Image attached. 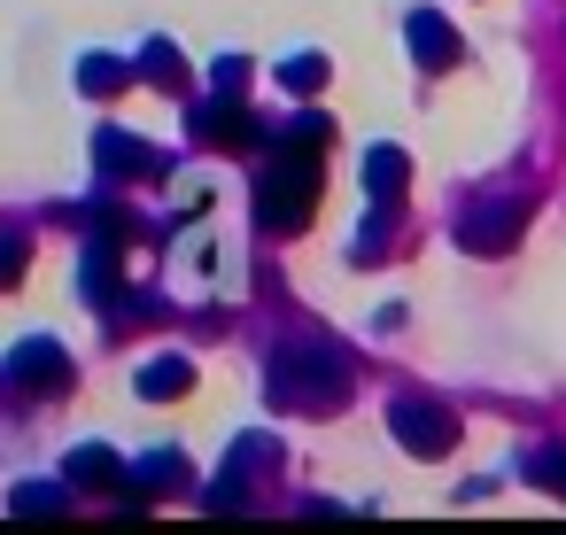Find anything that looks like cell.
<instances>
[{
	"instance_id": "obj_1",
	"label": "cell",
	"mask_w": 566,
	"mask_h": 535,
	"mask_svg": "<svg viewBox=\"0 0 566 535\" xmlns=\"http://www.w3.org/2000/svg\"><path fill=\"white\" fill-rule=\"evenodd\" d=\"M349 388V357L326 342V334H295L280 357H272V403H295V411H334Z\"/></svg>"
},
{
	"instance_id": "obj_2",
	"label": "cell",
	"mask_w": 566,
	"mask_h": 535,
	"mask_svg": "<svg viewBox=\"0 0 566 535\" xmlns=\"http://www.w3.org/2000/svg\"><path fill=\"white\" fill-rule=\"evenodd\" d=\"M311 210H318V156L303 148H280V164L256 179V225L264 233H303L311 225Z\"/></svg>"
},
{
	"instance_id": "obj_3",
	"label": "cell",
	"mask_w": 566,
	"mask_h": 535,
	"mask_svg": "<svg viewBox=\"0 0 566 535\" xmlns=\"http://www.w3.org/2000/svg\"><path fill=\"white\" fill-rule=\"evenodd\" d=\"M388 427H396V442H403L411 458H442V450L458 442V419H450L442 403H427V396H396V403H388Z\"/></svg>"
},
{
	"instance_id": "obj_4",
	"label": "cell",
	"mask_w": 566,
	"mask_h": 535,
	"mask_svg": "<svg viewBox=\"0 0 566 535\" xmlns=\"http://www.w3.org/2000/svg\"><path fill=\"white\" fill-rule=\"evenodd\" d=\"M0 380H17L24 396H63L71 388V349L63 342H17L9 365H0Z\"/></svg>"
},
{
	"instance_id": "obj_5",
	"label": "cell",
	"mask_w": 566,
	"mask_h": 535,
	"mask_svg": "<svg viewBox=\"0 0 566 535\" xmlns=\"http://www.w3.org/2000/svg\"><path fill=\"white\" fill-rule=\"evenodd\" d=\"M195 140H210V148H249V140H256V117H249L233 94L195 102Z\"/></svg>"
},
{
	"instance_id": "obj_6",
	"label": "cell",
	"mask_w": 566,
	"mask_h": 535,
	"mask_svg": "<svg viewBox=\"0 0 566 535\" xmlns=\"http://www.w3.org/2000/svg\"><path fill=\"white\" fill-rule=\"evenodd\" d=\"M94 164H102L109 179H164V171H171V156H156V148L125 140V133H102V140H94Z\"/></svg>"
},
{
	"instance_id": "obj_7",
	"label": "cell",
	"mask_w": 566,
	"mask_h": 535,
	"mask_svg": "<svg viewBox=\"0 0 566 535\" xmlns=\"http://www.w3.org/2000/svg\"><path fill=\"white\" fill-rule=\"evenodd\" d=\"M63 481H71V489H133V473H125V458H117L109 442H78L71 465H63Z\"/></svg>"
},
{
	"instance_id": "obj_8",
	"label": "cell",
	"mask_w": 566,
	"mask_h": 535,
	"mask_svg": "<svg viewBox=\"0 0 566 535\" xmlns=\"http://www.w3.org/2000/svg\"><path fill=\"white\" fill-rule=\"evenodd\" d=\"M411 55H419L427 71H450V63H458V32H450L442 17L419 9V17H411Z\"/></svg>"
},
{
	"instance_id": "obj_9",
	"label": "cell",
	"mask_w": 566,
	"mask_h": 535,
	"mask_svg": "<svg viewBox=\"0 0 566 535\" xmlns=\"http://www.w3.org/2000/svg\"><path fill=\"white\" fill-rule=\"evenodd\" d=\"M187 388H195V365H187V357H148V365H140V396H148V403H171V396H187Z\"/></svg>"
},
{
	"instance_id": "obj_10",
	"label": "cell",
	"mask_w": 566,
	"mask_h": 535,
	"mask_svg": "<svg viewBox=\"0 0 566 535\" xmlns=\"http://www.w3.org/2000/svg\"><path fill=\"white\" fill-rule=\"evenodd\" d=\"M140 78L164 86V94H187V63H179V48H171V40H148V48H140Z\"/></svg>"
},
{
	"instance_id": "obj_11",
	"label": "cell",
	"mask_w": 566,
	"mask_h": 535,
	"mask_svg": "<svg viewBox=\"0 0 566 535\" xmlns=\"http://www.w3.org/2000/svg\"><path fill=\"white\" fill-rule=\"evenodd\" d=\"M125 78H133L125 55H86V63H78V94H94V102H102V94H125Z\"/></svg>"
},
{
	"instance_id": "obj_12",
	"label": "cell",
	"mask_w": 566,
	"mask_h": 535,
	"mask_svg": "<svg viewBox=\"0 0 566 535\" xmlns=\"http://www.w3.org/2000/svg\"><path fill=\"white\" fill-rule=\"evenodd\" d=\"M403 171H411V164H403L396 148H373V156H365V187H373V202H380V210L403 195Z\"/></svg>"
},
{
	"instance_id": "obj_13",
	"label": "cell",
	"mask_w": 566,
	"mask_h": 535,
	"mask_svg": "<svg viewBox=\"0 0 566 535\" xmlns=\"http://www.w3.org/2000/svg\"><path fill=\"white\" fill-rule=\"evenodd\" d=\"M512 225H520V202H496V210H473L458 233H465V249H496Z\"/></svg>"
},
{
	"instance_id": "obj_14",
	"label": "cell",
	"mask_w": 566,
	"mask_h": 535,
	"mask_svg": "<svg viewBox=\"0 0 566 535\" xmlns=\"http://www.w3.org/2000/svg\"><path fill=\"white\" fill-rule=\"evenodd\" d=\"M63 496H71V481H24V489L9 496V512H17V520H55Z\"/></svg>"
},
{
	"instance_id": "obj_15",
	"label": "cell",
	"mask_w": 566,
	"mask_h": 535,
	"mask_svg": "<svg viewBox=\"0 0 566 535\" xmlns=\"http://www.w3.org/2000/svg\"><path fill=\"white\" fill-rule=\"evenodd\" d=\"M133 481H140V489H179V481H187V458H179V450H148Z\"/></svg>"
},
{
	"instance_id": "obj_16",
	"label": "cell",
	"mask_w": 566,
	"mask_h": 535,
	"mask_svg": "<svg viewBox=\"0 0 566 535\" xmlns=\"http://www.w3.org/2000/svg\"><path fill=\"white\" fill-rule=\"evenodd\" d=\"M280 86H287V94H318V86H326V55H287V63H280Z\"/></svg>"
},
{
	"instance_id": "obj_17",
	"label": "cell",
	"mask_w": 566,
	"mask_h": 535,
	"mask_svg": "<svg viewBox=\"0 0 566 535\" xmlns=\"http://www.w3.org/2000/svg\"><path fill=\"white\" fill-rule=\"evenodd\" d=\"M520 473H527V481H543V489H558V496H566V450H535V458H527V465H520Z\"/></svg>"
},
{
	"instance_id": "obj_18",
	"label": "cell",
	"mask_w": 566,
	"mask_h": 535,
	"mask_svg": "<svg viewBox=\"0 0 566 535\" xmlns=\"http://www.w3.org/2000/svg\"><path fill=\"white\" fill-rule=\"evenodd\" d=\"M326 133H334L326 117H295V125L280 133V148H311V156H318V148H326Z\"/></svg>"
},
{
	"instance_id": "obj_19",
	"label": "cell",
	"mask_w": 566,
	"mask_h": 535,
	"mask_svg": "<svg viewBox=\"0 0 566 535\" xmlns=\"http://www.w3.org/2000/svg\"><path fill=\"white\" fill-rule=\"evenodd\" d=\"M24 280V249L17 241H0V287H17Z\"/></svg>"
},
{
	"instance_id": "obj_20",
	"label": "cell",
	"mask_w": 566,
	"mask_h": 535,
	"mask_svg": "<svg viewBox=\"0 0 566 535\" xmlns=\"http://www.w3.org/2000/svg\"><path fill=\"white\" fill-rule=\"evenodd\" d=\"M241 78H249V63H241V55H226V63H218V94H241Z\"/></svg>"
}]
</instances>
